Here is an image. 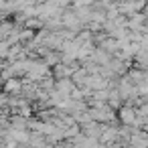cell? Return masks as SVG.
Instances as JSON below:
<instances>
[{
	"mask_svg": "<svg viewBox=\"0 0 148 148\" xmlns=\"http://www.w3.org/2000/svg\"><path fill=\"white\" fill-rule=\"evenodd\" d=\"M27 71H29V77H31V79H41V77L47 75V65H45V63H35V61H31Z\"/></svg>",
	"mask_w": 148,
	"mask_h": 148,
	"instance_id": "cell-1",
	"label": "cell"
},
{
	"mask_svg": "<svg viewBox=\"0 0 148 148\" xmlns=\"http://www.w3.org/2000/svg\"><path fill=\"white\" fill-rule=\"evenodd\" d=\"M85 85L91 87V89H95V91H101V89H106L108 79L101 77V75H87V83H85Z\"/></svg>",
	"mask_w": 148,
	"mask_h": 148,
	"instance_id": "cell-2",
	"label": "cell"
},
{
	"mask_svg": "<svg viewBox=\"0 0 148 148\" xmlns=\"http://www.w3.org/2000/svg\"><path fill=\"white\" fill-rule=\"evenodd\" d=\"M120 120H122L124 124H134V122H136V110L130 108V106L122 108V110H120Z\"/></svg>",
	"mask_w": 148,
	"mask_h": 148,
	"instance_id": "cell-3",
	"label": "cell"
},
{
	"mask_svg": "<svg viewBox=\"0 0 148 148\" xmlns=\"http://www.w3.org/2000/svg\"><path fill=\"white\" fill-rule=\"evenodd\" d=\"M148 146V138L142 134H134L132 136V148H146Z\"/></svg>",
	"mask_w": 148,
	"mask_h": 148,
	"instance_id": "cell-4",
	"label": "cell"
},
{
	"mask_svg": "<svg viewBox=\"0 0 148 148\" xmlns=\"http://www.w3.org/2000/svg\"><path fill=\"white\" fill-rule=\"evenodd\" d=\"M61 21H63L67 27H75V25H79V18H77L75 12H65V14L61 16Z\"/></svg>",
	"mask_w": 148,
	"mask_h": 148,
	"instance_id": "cell-5",
	"label": "cell"
},
{
	"mask_svg": "<svg viewBox=\"0 0 148 148\" xmlns=\"http://www.w3.org/2000/svg\"><path fill=\"white\" fill-rule=\"evenodd\" d=\"M73 2H75V6H81L83 8V6H89L93 0H73Z\"/></svg>",
	"mask_w": 148,
	"mask_h": 148,
	"instance_id": "cell-6",
	"label": "cell"
},
{
	"mask_svg": "<svg viewBox=\"0 0 148 148\" xmlns=\"http://www.w3.org/2000/svg\"><path fill=\"white\" fill-rule=\"evenodd\" d=\"M6 87H8V89H21V83H18V81H8Z\"/></svg>",
	"mask_w": 148,
	"mask_h": 148,
	"instance_id": "cell-7",
	"label": "cell"
}]
</instances>
